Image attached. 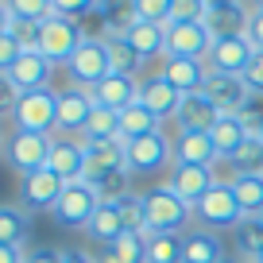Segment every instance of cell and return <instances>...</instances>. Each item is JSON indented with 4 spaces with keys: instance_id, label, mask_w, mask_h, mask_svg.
I'll return each instance as SVG.
<instances>
[{
    "instance_id": "obj_1",
    "label": "cell",
    "mask_w": 263,
    "mask_h": 263,
    "mask_svg": "<svg viewBox=\"0 0 263 263\" xmlns=\"http://www.w3.org/2000/svg\"><path fill=\"white\" fill-rule=\"evenodd\" d=\"M143 201H147V229H143V236H182V224L194 217V205H186L171 186L147 190Z\"/></svg>"
},
{
    "instance_id": "obj_2",
    "label": "cell",
    "mask_w": 263,
    "mask_h": 263,
    "mask_svg": "<svg viewBox=\"0 0 263 263\" xmlns=\"http://www.w3.org/2000/svg\"><path fill=\"white\" fill-rule=\"evenodd\" d=\"M50 151H54V136L47 132H12L4 140V159H8L12 171H20V178L35 171H47L50 166Z\"/></svg>"
},
{
    "instance_id": "obj_3",
    "label": "cell",
    "mask_w": 263,
    "mask_h": 263,
    "mask_svg": "<svg viewBox=\"0 0 263 263\" xmlns=\"http://www.w3.org/2000/svg\"><path fill=\"white\" fill-rule=\"evenodd\" d=\"M66 74L78 89H93L112 74V58H108L105 35H85V43L74 50V58L66 62Z\"/></svg>"
},
{
    "instance_id": "obj_4",
    "label": "cell",
    "mask_w": 263,
    "mask_h": 263,
    "mask_svg": "<svg viewBox=\"0 0 263 263\" xmlns=\"http://www.w3.org/2000/svg\"><path fill=\"white\" fill-rule=\"evenodd\" d=\"M101 201L105 197L97 194V190L89 186V182H66V190H62V197L54 201V221L62 224V229H89V221H93V213L101 209Z\"/></svg>"
},
{
    "instance_id": "obj_5",
    "label": "cell",
    "mask_w": 263,
    "mask_h": 263,
    "mask_svg": "<svg viewBox=\"0 0 263 263\" xmlns=\"http://www.w3.org/2000/svg\"><path fill=\"white\" fill-rule=\"evenodd\" d=\"M82 43H85V31H82L78 20L50 16L47 24H43V31H39V54L47 58V62H54V66H66Z\"/></svg>"
},
{
    "instance_id": "obj_6",
    "label": "cell",
    "mask_w": 263,
    "mask_h": 263,
    "mask_svg": "<svg viewBox=\"0 0 263 263\" xmlns=\"http://www.w3.org/2000/svg\"><path fill=\"white\" fill-rule=\"evenodd\" d=\"M194 217L201 221V229L217 232V229H240L244 209H240V201H236V194H232L229 182H217V186L194 205Z\"/></svg>"
},
{
    "instance_id": "obj_7",
    "label": "cell",
    "mask_w": 263,
    "mask_h": 263,
    "mask_svg": "<svg viewBox=\"0 0 263 263\" xmlns=\"http://www.w3.org/2000/svg\"><path fill=\"white\" fill-rule=\"evenodd\" d=\"M124 159H128L132 174H155L166 163H174V143L166 140V132H151L140 140H124Z\"/></svg>"
},
{
    "instance_id": "obj_8",
    "label": "cell",
    "mask_w": 263,
    "mask_h": 263,
    "mask_svg": "<svg viewBox=\"0 0 263 263\" xmlns=\"http://www.w3.org/2000/svg\"><path fill=\"white\" fill-rule=\"evenodd\" d=\"M54 108H58V93L54 89H35V93H20L16 108H12V124L20 132H54Z\"/></svg>"
},
{
    "instance_id": "obj_9",
    "label": "cell",
    "mask_w": 263,
    "mask_h": 263,
    "mask_svg": "<svg viewBox=\"0 0 263 263\" xmlns=\"http://www.w3.org/2000/svg\"><path fill=\"white\" fill-rule=\"evenodd\" d=\"M213 35L205 31V24L194 20H171L166 24V58H190V62H205Z\"/></svg>"
},
{
    "instance_id": "obj_10",
    "label": "cell",
    "mask_w": 263,
    "mask_h": 263,
    "mask_svg": "<svg viewBox=\"0 0 263 263\" xmlns=\"http://www.w3.org/2000/svg\"><path fill=\"white\" fill-rule=\"evenodd\" d=\"M89 112H93V93L89 89H70L58 93V108H54V132H66V136H82L85 124H89Z\"/></svg>"
},
{
    "instance_id": "obj_11",
    "label": "cell",
    "mask_w": 263,
    "mask_h": 263,
    "mask_svg": "<svg viewBox=\"0 0 263 263\" xmlns=\"http://www.w3.org/2000/svg\"><path fill=\"white\" fill-rule=\"evenodd\" d=\"M217 171L213 166H197V163H174V171H171V178H166V186L174 190V194L186 201V205H197L201 197L209 194V190L217 186Z\"/></svg>"
},
{
    "instance_id": "obj_12",
    "label": "cell",
    "mask_w": 263,
    "mask_h": 263,
    "mask_svg": "<svg viewBox=\"0 0 263 263\" xmlns=\"http://www.w3.org/2000/svg\"><path fill=\"white\" fill-rule=\"evenodd\" d=\"M85 147V182H97L105 174L128 171V159H124V140H82Z\"/></svg>"
},
{
    "instance_id": "obj_13",
    "label": "cell",
    "mask_w": 263,
    "mask_h": 263,
    "mask_svg": "<svg viewBox=\"0 0 263 263\" xmlns=\"http://www.w3.org/2000/svg\"><path fill=\"white\" fill-rule=\"evenodd\" d=\"M66 182L58 178L54 171H35L27 174V178H20V209L24 213H31V209H54V201L62 197Z\"/></svg>"
},
{
    "instance_id": "obj_14",
    "label": "cell",
    "mask_w": 263,
    "mask_h": 263,
    "mask_svg": "<svg viewBox=\"0 0 263 263\" xmlns=\"http://www.w3.org/2000/svg\"><path fill=\"white\" fill-rule=\"evenodd\" d=\"M50 74H54V62H47L39 54V47H31L8 70V82H12L16 93H35V89H50Z\"/></svg>"
},
{
    "instance_id": "obj_15",
    "label": "cell",
    "mask_w": 263,
    "mask_h": 263,
    "mask_svg": "<svg viewBox=\"0 0 263 263\" xmlns=\"http://www.w3.org/2000/svg\"><path fill=\"white\" fill-rule=\"evenodd\" d=\"M252 58H255V47L248 43V35H236V39H217L205 54V66L213 74H244Z\"/></svg>"
},
{
    "instance_id": "obj_16",
    "label": "cell",
    "mask_w": 263,
    "mask_h": 263,
    "mask_svg": "<svg viewBox=\"0 0 263 263\" xmlns=\"http://www.w3.org/2000/svg\"><path fill=\"white\" fill-rule=\"evenodd\" d=\"M217 120H221V108L205 93H182L178 108H174V128L178 132H213Z\"/></svg>"
},
{
    "instance_id": "obj_17",
    "label": "cell",
    "mask_w": 263,
    "mask_h": 263,
    "mask_svg": "<svg viewBox=\"0 0 263 263\" xmlns=\"http://www.w3.org/2000/svg\"><path fill=\"white\" fill-rule=\"evenodd\" d=\"M93 105L101 108H112V112H124L140 101V78H128V74H108L101 85H93Z\"/></svg>"
},
{
    "instance_id": "obj_18",
    "label": "cell",
    "mask_w": 263,
    "mask_h": 263,
    "mask_svg": "<svg viewBox=\"0 0 263 263\" xmlns=\"http://www.w3.org/2000/svg\"><path fill=\"white\" fill-rule=\"evenodd\" d=\"M201 93H205L221 112H240L244 101L252 97V89L244 85V78H240V74H213V70H209L205 89H201Z\"/></svg>"
},
{
    "instance_id": "obj_19",
    "label": "cell",
    "mask_w": 263,
    "mask_h": 263,
    "mask_svg": "<svg viewBox=\"0 0 263 263\" xmlns=\"http://www.w3.org/2000/svg\"><path fill=\"white\" fill-rule=\"evenodd\" d=\"M178 101H182V93L174 89V85L166 82L163 74L143 78V82H140V105L151 108L159 120H174V108H178Z\"/></svg>"
},
{
    "instance_id": "obj_20",
    "label": "cell",
    "mask_w": 263,
    "mask_h": 263,
    "mask_svg": "<svg viewBox=\"0 0 263 263\" xmlns=\"http://www.w3.org/2000/svg\"><path fill=\"white\" fill-rule=\"evenodd\" d=\"M50 171H54L62 182H82L85 178V147H82V140H70V136L54 140Z\"/></svg>"
},
{
    "instance_id": "obj_21",
    "label": "cell",
    "mask_w": 263,
    "mask_h": 263,
    "mask_svg": "<svg viewBox=\"0 0 263 263\" xmlns=\"http://www.w3.org/2000/svg\"><path fill=\"white\" fill-rule=\"evenodd\" d=\"M248 20H252V8H244V4H229V8H213L205 12V31L217 39H236V35H248Z\"/></svg>"
},
{
    "instance_id": "obj_22",
    "label": "cell",
    "mask_w": 263,
    "mask_h": 263,
    "mask_svg": "<svg viewBox=\"0 0 263 263\" xmlns=\"http://www.w3.org/2000/svg\"><path fill=\"white\" fill-rule=\"evenodd\" d=\"M252 136V128L244 124V116L240 112H221V120L213 124V132H209V140H213L217 155L221 159H232L240 147H244V140Z\"/></svg>"
},
{
    "instance_id": "obj_23",
    "label": "cell",
    "mask_w": 263,
    "mask_h": 263,
    "mask_svg": "<svg viewBox=\"0 0 263 263\" xmlns=\"http://www.w3.org/2000/svg\"><path fill=\"white\" fill-rule=\"evenodd\" d=\"M217 147L209 132H178L174 136V163H197V166H217Z\"/></svg>"
},
{
    "instance_id": "obj_24",
    "label": "cell",
    "mask_w": 263,
    "mask_h": 263,
    "mask_svg": "<svg viewBox=\"0 0 263 263\" xmlns=\"http://www.w3.org/2000/svg\"><path fill=\"white\" fill-rule=\"evenodd\" d=\"M159 74H163L178 93H201L205 89V78H209V66L205 62H190V58H166Z\"/></svg>"
},
{
    "instance_id": "obj_25",
    "label": "cell",
    "mask_w": 263,
    "mask_h": 263,
    "mask_svg": "<svg viewBox=\"0 0 263 263\" xmlns=\"http://www.w3.org/2000/svg\"><path fill=\"white\" fill-rule=\"evenodd\" d=\"M120 31L128 35V43L140 50L143 58H155V54L166 58V27L147 24V20H132V16H128V24H124Z\"/></svg>"
},
{
    "instance_id": "obj_26",
    "label": "cell",
    "mask_w": 263,
    "mask_h": 263,
    "mask_svg": "<svg viewBox=\"0 0 263 263\" xmlns=\"http://www.w3.org/2000/svg\"><path fill=\"white\" fill-rule=\"evenodd\" d=\"M221 259H224V244L209 229L182 232V263H221Z\"/></svg>"
},
{
    "instance_id": "obj_27",
    "label": "cell",
    "mask_w": 263,
    "mask_h": 263,
    "mask_svg": "<svg viewBox=\"0 0 263 263\" xmlns=\"http://www.w3.org/2000/svg\"><path fill=\"white\" fill-rule=\"evenodd\" d=\"M105 43H108V58H112V74H128V78L140 74V66L147 62V58L132 47L128 35H124L120 27H112V31L105 35Z\"/></svg>"
},
{
    "instance_id": "obj_28",
    "label": "cell",
    "mask_w": 263,
    "mask_h": 263,
    "mask_svg": "<svg viewBox=\"0 0 263 263\" xmlns=\"http://www.w3.org/2000/svg\"><path fill=\"white\" fill-rule=\"evenodd\" d=\"M97 263H147V236L143 232H124L116 244H105Z\"/></svg>"
},
{
    "instance_id": "obj_29",
    "label": "cell",
    "mask_w": 263,
    "mask_h": 263,
    "mask_svg": "<svg viewBox=\"0 0 263 263\" xmlns=\"http://www.w3.org/2000/svg\"><path fill=\"white\" fill-rule=\"evenodd\" d=\"M89 232L93 240H101V244H116V240L124 236V221H120V209H116V201H101V209L93 213V221H89Z\"/></svg>"
},
{
    "instance_id": "obj_30",
    "label": "cell",
    "mask_w": 263,
    "mask_h": 263,
    "mask_svg": "<svg viewBox=\"0 0 263 263\" xmlns=\"http://www.w3.org/2000/svg\"><path fill=\"white\" fill-rule=\"evenodd\" d=\"M151 132H163V120L151 108H143L140 101L120 112V140H140V136H151Z\"/></svg>"
},
{
    "instance_id": "obj_31",
    "label": "cell",
    "mask_w": 263,
    "mask_h": 263,
    "mask_svg": "<svg viewBox=\"0 0 263 263\" xmlns=\"http://www.w3.org/2000/svg\"><path fill=\"white\" fill-rule=\"evenodd\" d=\"M229 186H232V194H236L244 217H255L263 209V174H236Z\"/></svg>"
},
{
    "instance_id": "obj_32",
    "label": "cell",
    "mask_w": 263,
    "mask_h": 263,
    "mask_svg": "<svg viewBox=\"0 0 263 263\" xmlns=\"http://www.w3.org/2000/svg\"><path fill=\"white\" fill-rule=\"evenodd\" d=\"M27 232H31V221L20 205H0V244H12V248H24Z\"/></svg>"
},
{
    "instance_id": "obj_33",
    "label": "cell",
    "mask_w": 263,
    "mask_h": 263,
    "mask_svg": "<svg viewBox=\"0 0 263 263\" xmlns=\"http://www.w3.org/2000/svg\"><path fill=\"white\" fill-rule=\"evenodd\" d=\"M224 163L232 166V178H236V174H263V140L252 132L244 140V147H240L232 159H224Z\"/></svg>"
},
{
    "instance_id": "obj_34",
    "label": "cell",
    "mask_w": 263,
    "mask_h": 263,
    "mask_svg": "<svg viewBox=\"0 0 263 263\" xmlns=\"http://www.w3.org/2000/svg\"><path fill=\"white\" fill-rule=\"evenodd\" d=\"M116 136H120V112L93 105L89 124H85V132H82V140H116Z\"/></svg>"
},
{
    "instance_id": "obj_35",
    "label": "cell",
    "mask_w": 263,
    "mask_h": 263,
    "mask_svg": "<svg viewBox=\"0 0 263 263\" xmlns=\"http://www.w3.org/2000/svg\"><path fill=\"white\" fill-rule=\"evenodd\" d=\"M236 248H240V259H248V263L259 259V252H263V224L255 221V217H244V221H240Z\"/></svg>"
},
{
    "instance_id": "obj_36",
    "label": "cell",
    "mask_w": 263,
    "mask_h": 263,
    "mask_svg": "<svg viewBox=\"0 0 263 263\" xmlns=\"http://www.w3.org/2000/svg\"><path fill=\"white\" fill-rule=\"evenodd\" d=\"M116 209H120V221H124L128 232H143L147 229V201H143V194L116 197Z\"/></svg>"
},
{
    "instance_id": "obj_37",
    "label": "cell",
    "mask_w": 263,
    "mask_h": 263,
    "mask_svg": "<svg viewBox=\"0 0 263 263\" xmlns=\"http://www.w3.org/2000/svg\"><path fill=\"white\" fill-rule=\"evenodd\" d=\"M12 20H27V24H47L54 16V0H4Z\"/></svg>"
},
{
    "instance_id": "obj_38",
    "label": "cell",
    "mask_w": 263,
    "mask_h": 263,
    "mask_svg": "<svg viewBox=\"0 0 263 263\" xmlns=\"http://www.w3.org/2000/svg\"><path fill=\"white\" fill-rule=\"evenodd\" d=\"M132 20H147V24L166 27L174 20V0H132Z\"/></svg>"
},
{
    "instance_id": "obj_39",
    "label": "cell",
    "mask_w": 263,
    "mask_h": 263,
    "mask_svg": "<svg viewBox=\"0 0 263 263\" xmlns=\"http://www.w3.org/2000/svg\"><path fill=\"white\" fill-rule=\"evenodd\" d=\"M147 263H182V236H147Z\"/></svg>"
},
{
    "instance_id": "obj_40",
    "label": "cell",
    "mask_w": 263,
    "mask_h": 263,
    "mask_svg": "<svg viewBox=\"0 0 263 263\" xmlns=\"http://www.w3.org/2000/svg\"><path fill=\"white\" fill-rule=\"evenodd\" d=\"M101 0H54V16H70V20H82L93 16Z\"/></svg>"
},
{
    "instance_id": "obj_41",
    "label": "cell",
    "mask_w": 263,
    "mask_h": 263,
    "mask_svg": "<svg viewBox=\"0 0 263 263\" xmlns=\"http://www.w3.org/2000/svg\"><path fill=\"white\" fill-rule=\"evenodd\" d=\"M20 54H24V47H20L12 35H0V74H8L12 66L20 62Z\"/></svg>"
},
{
    "instance_id": "obj_42",
    "label": "cell",
    "mask_w": 263,
    "mask_h": 263,
    "mask_svg": "<svg viewBox=\"0 0 263 263\" xmlns=\"http://www.w3.org/2000/svg\"><path fill=\"white\" fill-rule=\"evenodd\" d=\"M205 0H174V20H194V24H201L205 20Z\"/></svg>"
},
{
    "instance_id": "obj_43",
    "label": "cell",
    "mask_w": 263,
    "mask_h": 263,
    "mask_svg": "<svg viewBox=\"0 0 263 263\" xmlns=\"http://www.w3.org/2000/svg\"><path fill=\"white\" fill-rule=\"evenodd\" d=\"M240 116H244V124L252 132H259V124H263V93H252V97L244 101V108H240Z\"/></svg>"
},
{
    "instance_id": "obj_44",
    "label": "cell",
    "mask_w": 263,
    "mask_h": 263,
    "mask_svg": "<svg viewBox=\"0 0 263 263\" xmlns=\"http://www.w3.org/2000/svg\"><path fill=\"white\" fill-rule=\"evenodd\" d=\"M240 78H244V85H248L252 93H263V50H255V58L248 62V70H244Z\"/></svg>"
},
{
    "instance_id": "obj_45",
    "label": "cell",
    "mask_w": 263,
    "mask_h": 263,
    "mask_svg": "<svg viewBox=\"0 0 263 263\" xmlns=\"http://www.w3.org/2000/svg\"><path fill=\"white\" fill-rule=\"evenodd\" d=\"M16 101H20V93L12 89L8 74H0V112H12V108H16Z\"/></svg>"
},
{
    "instance_id": "obj_46",
    "label": "cell",
    "mask_w": 263,
    "mask_h": 263,
    "mask_svg": "<svg viewBox=\"0 0 263 263\" xmlns=\"http://www.w3.org/2000/svg\"><path fill=\"white\" fill-rule=\"evenodd\" d=\"M62 255H66V248H35V252H27V263H62Z\"/></svg>"
},
{
    "instance_id": "obj_47",
    "label": "cell",
    "mask_w": 263,
    "mask_h": 263,
    "mask_svg": "<svg viewBox=\"0 0 263 263\" xmlns=\"http://www.w3.org/2000/svg\"><path fill=\"white\" fill-rule=\"evenodd\" d=\"M248 43L263 50V12H252V20H248Z\"/></svg>"
},
{
    "instance_id": "obj_48",
    "label": "cell",
    "mask_w": 263,
    "mask_h": 263,
    "mask_svg": "<svg viewBox=\"0 0 263 263\" xmlns=\"http://www.w3.org/2000/svg\"><path fill=\"white\" fill-rule=\"evenodd\" d=\"M27 252L24 248H12V244H0V263H24Z\"/></svg>"
},
{
    "instance_id": "obj_49",
    "label": "cell",
    "mask_w": 263,
    "mask_h": 263,
    "mask_svg": "<svg viewBox=\"0 0 263 263\" xmlns=\"http://www.w3.org/2000/svg\"><path fill=\"white\" fill-rule=\"evenodd\" d=\"M8 27H12V12H8V4L0 0V35H8Z\"/></svg>"
},
{
    "instance_id": "obj_50",
    "label": "cell",
    "mask_w": 263,
    "mask_h": 263,
    "mask_svg": "<svg viewBox=\"0 0 263 263\" xmlns=\"http://www.w3.org/2000/svg\"><path fill=\"white\" fill-rule=\"evenodd\" d=\"M62 263H97V259H89V255H82V252H70V248H66Z\"/></svg>"
},
{
    "instance_id": "obj_51",
    "label": "cell",
    "mask_w": 263,
    "mask_h": 263,
    "mask_svg": "<svg viewBox=\"0 0 263 263\" xmlns=\"http://www.w3.org/2000/svg\"><path fill=\"white\" fill-rule=\"evenodd\" d=\"M229 4H240V0H205L209 12H213V8H229Z\"/></svg>"
},
{
    "instance_id": "obj_52",
    "label": "cell",
    "mask_w": 263,
    "mask_h": 263,
    "mask_svg": "<svg viewBox=\"0 0 263 263\" xmlns=\"http://www.w3.org/2000/svg\"><path fill=\"white\" fill-rule=\"evenodd\" d=\"M221 263H248V259H240V255H224Z\"/></svg>"
},
{
    "instance_id": "obj_53",
    "label": "cell",
    "mask_w": 263,
    "mask_h": 263,
    "mask_svg": "<svg viewBox=\"0 0 263 263\" xmlns=\"http://www.w3.org/2000/svg\"><path fill=\"white\" fill-rule=\"evenodd\" d=\"M252 12H263V0H252Z\"/></svg>"
},
{
    "instance_id": "obj_54",
    "label": "cell",
    "mask_w": 263,
    "mask_h": 263,
    "mask_svg": "<svg viewBox=\"0 0 263 263\" xmlns=\"http://www.w3.org/2000/svg\"><path fill=\"white\" fill-rule=\"evenodd\" d=\"M255 221H259V224H263V209H259V213H255Z\"/></svg>"
},
{
    "instance_id": "obj_55",
    "label": "cell",
    "mask_w": 263,
    "mask_h": 263,
    "mask_svg": "<svg viewBox=\"0 0 263 263\" xmlns=\"http://www.w3.org/2000/svg\"><path fill=\"white\" fill-rule=\"evenodd\" d=\"M255 136H259V140H263V124H259V132H255Z\"/></svg>"
},
{
    "instance_id": "obj_56",
    "label": "cell",
    "mask_w": 263,
    "mask_h": 263,
    "mask_svg": "<svg viewBox=\"0 0 263 263\" xmlns=\"http://www.w3.org/2000/svg\"><path fill=\"white\" fill-rule=\"evenodd\" d=\"M255 263H263V252H259V259H255Z\"/></svg>"
},
{
    "instance_id": "obj_57",
    "label": "cell",
    "mask_w": 263,
    "mask_h": 263,
    "mask_svg": "<svg viewBox=\"0 0 263 263\" xmlns=\"http://www.w3.org/2000/svg\"><path fill=\"white\" fill-rule=\"evenodd\" d=\"M0 147H4V136H0Z\"/></svg>"
},
{
    "instance_id": "obj_58",
    "label": "cell",
    "mask_w": 263,
    "mask_h": 263,
    "mask_svg": "<svg viewBox=\"0 0 263 263\" xmlns=\"http://www.w3.org/2000/svg\"><path fill=\"white\" fill-rule=\"evenodd\" d=\"M24 263H27V259H24Z\"/></svg>"
}]
</instances>
